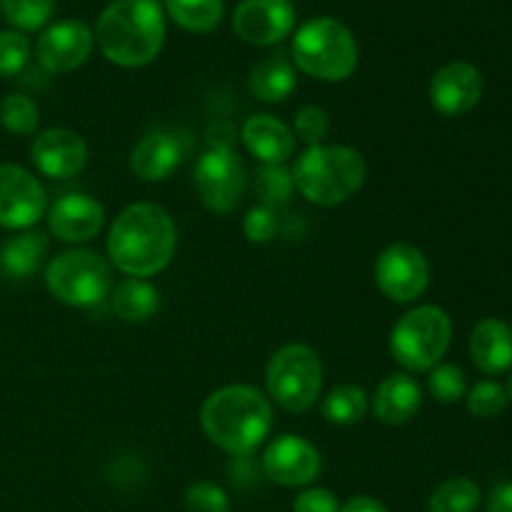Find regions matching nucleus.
<instances>
[{"label": "nucleus", "mask_w": 512, "mask_h": 512, "mask_svg": "<svg viewBox=\"0 0 512 512\" xmlns=\"http://www.w3.org/2000/svg\"><path fill=\"white\" fill-rule=\"evenodd\" d=\"M178 230L165 208L135 203L115 218L108 235V258L128 278H150L170 265Z\"/></svg>", "instance_id": "obj_1"}, {"label": "nucleus", "mask_w": 512, "mask_h": 512, "mask_svg": "<svg viewBox=\"0 0 512 512\" xmlns=\"http://www.w3.org/2000/svg\"><path fill=\"white\" fill-rule=\"evenodd\" d=\"M200 425L210 443L233 458L253 455L273 428V403L253 385H225L203 403Z\"/></svg>", "instance_id": "obj_2"}, {"label": "nucleus", "mask_w": 512, "mask_h": 512, "mask_svg": "<svg viewBox=\"0 0 512 512\" xmlns=\"http://www.w3.org/2000/svg\"><path fill=\"white\" fill-rule=\"evenodd\" d=\"M163 40L165 18L158 0H113L95 25L100 53L120 68H143L153 63Z\"/></svg>", "instance_id": "obj_3"}, {"label": "nucleus", "mask_w": 512, "mask_h": 512, "mask_svg": "<svg viewBox=\"0 0 512 512\" xmlns=\"http://www.w3.org/2000/svg\"><path fill=\"white\" fill-rule=\"evenodd\" d=\"M293 185L305 200L335 208L353 198L365 183V160L348 145H313L295 160Z\"/></svg>", "instance_id": "obj_4"}, {"label": "nucleus", "mask_w": 512, "mask_h": 512, "mask_svg": "<svg viewBox=\"0 0 512 512\" xmlns=\"http://www.w3.org/2000/svg\"><path fill=\"white\" fill-rule=\"evenodd\" d=\"M293 60L303 73L313 78L340 83L358 68V40L340 20H308L293 38Z\"/></svg>", "instance_id": "obj_5"}, {"label": "nucleus", "mask_w": 512, "mask_h": 512, "mask_svg": "<svg viewBox=\"0 0 512 512\" xmlns=\"http://www.w3.org/2000/svg\"><path fill=\"white\" fill-rule=\"evenodd\" d=\"M268 400L288 413L313 408L323 390V363L310 345L293 343L280 348L265 368Z\"/></svg>", "instance_id": "obj_6"}, {"label": "nucleus", "mask_w": 512, "mask_h": 512, "mask_svg": "<svg viewBox=\"0 0 512 512\" xmlns=\"http://www.w3.org/2000/svg\"><path fill=\"white\" fill-rule=\"evenodd\" d=\"M453 323L448 313L435 305H420L395 323L390 333V353L403 368L423 373L433 370L448 353Z\"/></svg>", "instance_id": "obj_7"}, {"label": "nucleus", "mask_w": 512, "mask_h": 512, "mask_svg": "<svg viewBox=\"0 0 512 512\" xmlns=\"http://www.w3.org/2000/svg\"><path fill=\"white\" fill-rule=\"evenodd\" d=\"M45 285L55 300L73 308H93L113 290L108 260L93 250H65L45 268Z\"/></svg>", "instance_id": "obj_8"}, {"label": "nucleus", "mask_w": 512, "mask_h": 512, "mask_svg": "<svg viewBox=\"0 0 512 512\" xmlns=\"http://www.w3.org/2000/svg\"><path fill=\"white\" fill-rule=\"evenodd\" d=\"M245 185L248 175L235 150L208 148L200 155L195 165V190L205 208L223 215L233 213L243 203Z\"/></svg>", "instance_id": "obj_9"}, {"label": "nucleus", "mask_w": 512, "mask_h": 512, "mask_svg": "<svg viewBox=\"0 0 512 512\" xmlns=\"http://www.w3.org/2000/svg\"><path fill=\"white\" fill-rule=\"evenodd\" d=\"M375 283L393 303H413L430 283L428 258L415 245H388L375 260Z\"/></svg>", "instance_id": "obj_10"}, {"label": "nucleus", "mask_w": 512, "mask_h": 512, "mask_svg": "<svg viewBox=\"0 0 512 512\" xmlns=\"http://www.w3.org/2000/svg\"><path fill=\"white\" fill-rule=\"evenodd\" d=\"M45 213L48 195L43 183L23 165H0V228L30 230Z\"/></svg>", "instance_id": "obj_11"}, {"label": "nucleus", "mask_w": 512, "mask_h": 512, "mask_svg": "<svg viewBox=\"0 0 512 512\" xmlns=\"http://www.w3.org/2000/svg\"><path fill=\"white\" fill-rule=\"evenodd\" d=\"M265 478L283 488H305L320 475L323 460L315 445L300 435H280L268 445L263 455Z\"/></svg>", "instance_id": "obj_12"}, {"label": "nucleus", "mask_w": 512, "mask_h": 512, "mask_svg": "<svg viewBox=\"0 0 512 512\" xmlns=\"http://www.w3.org/2000/svg\"><path fill=\"white\" fill-rule=\"evenodd\" d=\"M485 90L483 73L473 63L455 60L443 65L430 80V105L445 118H458L470 113L480 103Z\"/></svg>", "instance_id": "obj_13"}, {"label": "nucleus", "mask_w": 512, "mask_h": 512, "mask_svg": "<svg viewBox=\"0 0 512 512\" xmlns=\"http://www.w3.org/2000/svg\"><path fill=\"white\" fill-rule=\"evenodd\" d=\"M93 43V30L83 20H60L43 30L35 45V55L48 73H70L90 58Z\"/></svg>", "instance_id": "obj_14"}, {"label": "nucleus", "mask_w": 512, "mask_h": 512, "mask_svg": "<svg viewBox=\"0 0 512 512\" xmlns=\"http://www.w3.org/2000/svg\"><path fill=\"white\" fill-rule=\"evenodd\" d=\"M295 8L290 0H243L235 8L233 30L250 45H275L290 35Z\"/></svg>", "instance_id": "obj_15"}, {"label": "nucleus", "mask_w": 512, "mask_h": 512, "mask_svg": "<svg viewBox=\"0 0 512 512\" xmlns=\"http://www.w3.org/2000/svg\"><path fill=\"white\" fill-rule=\"evenodd\" d=\"M30 160L45 178H75L88 163V145L75 130L50 128L33 138Z\"/></svg>", "instance_id": "obj_16"}, {"label": "nucleus", "mask_w": 512, "mask_h": 512, "mask_svg": "<svg viewBox=\"0 0 512 512\" xmlns=\"http://www.w3.org/2000/svg\"><path fill=\"white\" fill-rule=\"evenodd\" d=\"M105 210L85 193H68L48 208V228L63 243H88L103 230Z\"/></svg>", "instance_id": "obj_17"}, {"label": "nucleus", "mask_w": 512, "mask_h": 512, "mask_svg": "<svg viewBox=\"0 0 512 512\" xmlns=\"http://www.w3.org/2000/svg\"><path fill=\"white\" fill-rule=\"evenodd\" d=\"M183 140L170 130H150L135 143L130 153V170L145 183H160L170 178L183 163Z\"/></svg>", "instance_id": "obj_18"}, {"label": "nucleus", "mask_w": 512, "mask_h": 512, "mask_svg": "<svg viewBox=\"0 0 512 512\" xmlns=\"http://www.w3.org/2000/svg\"><path fill=\"white\" fill-rule=\"evenodd\" d=\"M243 143L263 165H285L295 153V135L283 120L268 113L253 115L243 125Z\"/></svg>", "instance_id": "obj_19"}, {"label": "nucleus", "mask_w": 512, "mask_h": 512, "mask_svg": "<svg viewBox=\"0 0 512 512\" xmlns=\"http://www.w3.org/2000/svg\"><path fill=\"white\" fill-rule=\"evenodd\" d=\"M420 408H423V388L418 385V380L405 373L388 375L380 383L373 400L375 418L390 428L410 423L420 413Z\"/></svg>", "instance_id": "obj_20"}, {"label": "nucleus", "mask_w": 512, "mask_h": 512, "mask_svg": "<svg viewBox=\"0 0 512 512\" xmlns=\"http://www.w3.org/2000/svg\"><path fill=\"white\" fill-rule=\"evenodd\" d=\"M470 358L485 375L512 368V328L498 318L480 320L470 335Z\"/></svg>", "instance_id": "obj_21"}, {"label": "nucleus", "mask_w": 512, "mask_h": 512, "mask_svg": "<svg viewBox=\"0 0 512 512\" xmlns=\"http://www.w3.org/2000/svg\"><path fill=\"white\" fill-rule=\"evenodd\" d=\"M48 255V235L43 230H23L0 248V273L10 280H28Z\"/></svg>", "instance_id": "obj_22"}, {"label": "nucleus", "mask_w": 512, "mask_h": 512, "mask_svg": "<svg viewBox=\"0 0 512 512\" xmlns=\"http://www.w3.org/2000/svg\"><path fill=\"white\" fill-rule=\"evenodd\" d=\"M298 85L295 65L283 53H275L253 65L248 75V88L263 103H283Z\"/></svg>", "instance_id": "obj_23"}, {"label": "nucleus", "mask_w": 512, "mask_h": 512, "mask_svg": "<svg viewBox=\"0 0 512 512\" xmlns=\"http://www.w3.org/2000/svg\"><path fill=\"white\" fill-rule=\"evenodd\" d=\"M113 310L125 323H145L153 318L160 308V295L155 285L148 280L128 278L113 290Z\"/></svg>", "instance_id": "obj_24"}, {"label": "nucleus", "mask_w": 512, "mask_h": 512, "mask_svg": "<svg viewBox=\"0 0 512 512\" xmlns=\"http://www.w3.org/2000/svg\"><path fill=\"white\" fill-rule=\"evenodd\" d=\"M370 400L360 385H338L323 400V418L333 425H355L368 415Z\"/></svg>", "instance_id": "obj_25"}, {"label": "nucleus", "mask_w": 512, "mask_h": 512, "mask_svg": "<svg viewBox=\"0 0 512 512\" xmlns=\"http://www.w3.org/2000/svg\"><path fill=\"white\" fill-rule=\"evenodd\" d=\"M168 13L190 33H210L223 20V0H168Z\"/></svg>", "instance_id": "obj_26"}, {"label": "nucleus", "mask_w": 512, "mask_h": 512, "mask_svg": "<svg viewBox=\"0 0 512 512\" xmlns=\"http://www.w3.org/2000/svg\"><path fill=\"white\" fill-rule=\"evenodd\" d=\"M480 493L478 485L470 478H450L443 485L433 490L428 500L430 512H475L480 508Z\"/></svg>", "instance_id": "obj_27"}, {"label": "nucleus", "mask_w": 512, "mask_h": 512, "mask_svg": "<svg viewBox=\"0 0 512 512\" xmlns=\"http://www.w3.org/2000/svg\"><path fill=\"white\" fill-rule=\"evenodd\" d=\"M40 123V110L33 98L23 93H8L0 100V125L8 133L33 135Z\"/></svg>", "instance_id": "obj_28"}, {"label": "nucleus", "mask_w": 512, "mask_h": 512, "mask_svg": "<svg viewBox=\"0 0 512 512\" xmlns=\"http://www.w3.org/2000/svg\"><path fill=\"white\" fill-rule=\"evenodd\" d=\"M255 195H258L260 205H268V208H275V205H283L285 200L290 198V193L295 190L293 175L285 165H263L255 170L253 180Z\"/></svg>", "instance_id": "obj_29"}, {"label": "nucleus", "mask_w": 512, "mask_h": 512, "mask_svg": "<svg viewBox=\"0 0 512 512\" xmlns=\"http://www.w3.org/2000/svg\"><path fill=\"white\" fill-rule=\"evenodd\" d=\"M55 0H0V13L20 33L40 30L50 20Z\"/></svg>", "instance_id": "obj_30"}, {"label": "nucleus", "mask_w": 512, "mask_h": 512, "mask_svg": "<svg viewBox=\"0 0 512 512\" xmlns=\"http://www.w3.org/2000/svg\"><path fill=\"white\" fill-rule=\"evenodd\" d=\"M465 400H468V410L475 418H498L508 408L510 395L495 380H480L470 393H465Z\"/></svg>", "instance_id": "obj_31"}, {"label": "nucleus", "mask_w": 512, "mask_h": 512, "mask_svg": "<svg viewBox=\"0 0 512 512\" xmlns=\"http://www.w3.org/2000/svg\"><path fill=\"white\" fill-rule=\"evenodd\" d=\"M428 390L438 403H445V405L460 403V400L465 398V373L458 368V365L438 363L433 370H430Z\"/></svg>", "instance_id": "obj_32"}, {"label": "nucleus", "mask_w": 512, "mask_h": 512, "mask_svg": "<svg viewBox=\"0 0 512 512\" xmlns=\"http://www.w3.org/2000/svg\"><path fill=\"white\" fill-rule=\"evenodd\" d=\"M30 40L20 30H0V78L18 75L28 65Z\"/></svg>", "instance_id": "obj_33"}, {"label": "nucleus", "mask_w": 512, "mask_h": 512, "mask_svg": "<svg viewBox=\"0 0 512 512\" xmlns=\"http://www.w3.org/2000/svg\"><path fill=\"white\" fill-rule=\"evenodd\" d=\"M185 510L188 512H230V498L215 483L200 480L185 493Z\"/></svg>", "instance_id": "obj_34"}, {"label": "nucleus", "mask_w": 512, "mask_h": 512, "mask_svg": "<svg viewBox=\"0 0 512 512\" xmlns=\"http://www.w3.org/2000/svg\"><path fill=\"white\" fill-rule=\"evenodd\" d=\"M295 133L303 143H308L310 148L313 145L323 143L325 135L330 133V115L325 113L320 105H305V108L298 110L295 115Z\"/></svg>", "instance_id": "obj_35"}, {"label": "nucleus", "mask_w": 512, "mask_h": 512, "mask_svg": "<svg viewBox=\"0 0 512 512\" xmlns=\"http://www.w3.org/2000/svg\"><path fill=\"white\" fill-rule=\"evenodd\" d=\"M243 233L255 245L270 243L275 238V233H278V215H275V210L268 208V205H255V208H250L243 220Z\"/></svg>", "instance_id": "obj_36"}, {"label": "nucleus", "mask_w": 512, "mask_h": 512, "mask_svg": "<svg viewBox=\"0 0 512 512\" xmlns=\"http://www.w3.org/2000/svg\"><path fill=\"white\" fill-rule=\"evenodd\" d=\"M293 512H340V503L330 490L308 488L295 498Z\"/></svg>", "instance_id": "obj_37"}, {"label": "nucleus", "mask_w": 512, "mask_h": 512, "mask_svg": "<svg viewBox=\"0 0 512 512\" xmlns=\"http://www.w3.org/2000/svg\"><path fill=\"white\" fill-rule=\"evenodd\" d=\"M235 125L230 120H215L208 128V145L218 150H233Z\"/></svg>", "instance_id": "obj_38"}, {"label": "nucleus", "mask_w": 512, "mask_h": 512, "mask_svg": "<svg viewBox=\"0 0 512 512\" xmlns=\"http://www.w3.org/2000/svg\"><path fill=\"white\" fill-rule=\"evenodd\" d=\"M488 512H512V483H503L493 488L488 495Z\"/></svg>", "instance_id": "obj_39"}, {"label": "nucleus", "mask_w": 512, "mask_h": 512, "mask_svg": "<svg viewBox=\"0 0 512 512\" xmlns=\"http://www.w3.org/2000/svg\"><path fill=\"white\" fill-rule=\"evenodd\" d=\"M340 512H390L380 500L370 498V495H358V498H350L348 503L340 508Z\"/></svg>", "instance_id": "obj_40"}, {"label": "nucleus", "mask_w": 512, "mask_h": 512, "mask_svg": "<svg viewBox=\"0 0 512 512\" xmlns=\"http://www.w3.org/2000/svg\"><path fill=\"white\" fill-rule=\"evenodd\" d=\"M505 390H508V395H510V400H512V375H510V380H508V388H505Z\"/></svg>", "instance_id": "obj_41"}]
</instances>
